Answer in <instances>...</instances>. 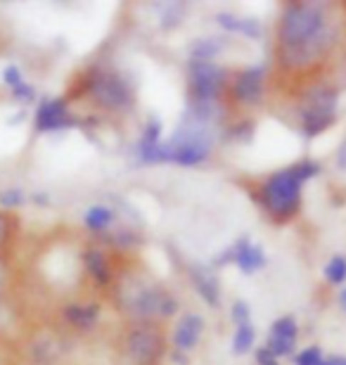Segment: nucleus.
Instances as JSON below:
<instances>
[{
    "mask_svg": "<svg viewBox=\"0 0 346 365\" xmlns=\"http://www.w3.org/2000/svg\"><path fill=\"white\" fill-rule=\"evenodd\" d=\"M335 29L327 24L325 10L315 3H297L285 12L280 24V53L285 64L306 67L332 46Z\"/></svg>",
    "mask_w": 346,
    "mask_h": 365,
    "instance_id": "1",
    "label": "nucleus"
},
{
    "mask_svg": "<svg viewBox=\"0 0 346 365\" xmlns=\"http://www.w3.org/2000/svg\"><path fill=\"white\" fill-rule=\"evenodd\" d=\"M263 200H266V207L273 216L290 218L294 211L299 209L301 182L294 178V173L290 169L280 171L266 182V187H263Z\"/></svg>",
    "mask_w": 346,
    "mask_h": 365,
    "instance_id": "2",
    "label": "nucleus"
},
{
    "mask_svg": "<svg viewBox=\"0 0 346 365\" xmlns=\"http://www.w3.org/2000/svg\"><path fill=\"white\" fill-rule=\"evenodd\" d=\"M225 86V71L216 62H190V88L195 102H216Z\"/></svg>",
    "mask_w": 346,
    "mask_h": 365,
    "instance_id": "3",
    "label": "nucleus"
},
{
    "mask_svg": "<svg viewBox=\"0 0 346 365\" xmlns=\"http://www.w3.org/2000/svg\"><path fill=\"white\" fill-rule=\"evenodd\" d=\"M91 93L102 107L109 109H126L133 105L131 86L119 74H112V71H98L91 81Z\"/></svg>",
    "mask_w": 346,
    "mask_h": 365,
    "instance_id": "4",
    "label": "nucleus"
},
{
    "mask_svg": "<svg viewBox=\"0 0 346 365\" xmlns=\"http://www.w3.org/2000/svg\"><path fill=\"white\" fill-rule=\"evenodd\" d=\"M131 359L140 365H152L157 363L161 354V337L150 327H136L126 339Z\"/></svg>",
    "mask_w": 346,
    "mask_h": 365,
    "instance_id": "5",
    "label": "nucleus"
},
{
    "mask_svg": "<svg viewBox=\"0 0 346 365\" xmlns=\"http://www.w3.org/2000/svg\"><path fill=\"white\" fill-rule=\"evenodd\" d=\"M71 116L67 112V100L46 98L41 102L39 112H36V128L39 130H57V128H67L71 126Z\"/></svg>",
    "mask_w": 346,
    "mask_h": 365,
    "instance_id": "6",
    "label": "nucleus"
},
{
    "mask_svg": "<svg viewBox=\"0 0 346 365\" xmlns=\"http://www.w3.org/2000/svg\"><path fill=\"white\" fill-rule=\"evenodd\" d=\"M263 81H266V69L249 67L235 78V98L245 105H259L263 98Z\"/></svg>",
    "mask_w": 346,
    "mask_h": 365,
    "instance_id": "7",
    "label": "nucleus"
},
{
    "mask_svg": "<svg viewBox=\"0 0 346 365\" xmlns=\"http://www.w3.org/2000/svg\"><path fill=\"white\" fill-rule=\"evenodd\" d=\"M202 332H204L202 316H197V313H188V316H183L180 323L175 325V332H173L175 351H193V349L200 344Z\"/></svg>",
    "mask_w": 346,
    "mask_h": 365,
    "instance_id": "8",
    "label": "nucleus"
},
{
    "mask_svg": "<svg viewBox=\"0 0 346 365\" xmlns=\"http://www.w3.org/2000/svg\"><path fill=\"white\" fill-rule=\"evenodd\" d=\"M235 245H238V259H235V264L240 266V271L245 275H252L266 266V254H263L261 245H254L249 237H240Z\"/></svg>",
    "mask_w": 346,
    "mask_h": 365,
    "instance_id": "9",
    "label": "nucleus"
},
{
    "mask_svg": "<svg viewBox=\"0 0 346 365\" xmlns=\"http://www.w3.org/2000/svg\"><path fill=\"white\" fill-rule=\"evenodd\" d=\"M190 277H193L197 292L200 297L207 302L209 306H218L220 304V284L216 273L211 271L207 266H193L190 268Z\"/></svg>",
    "mask_w": 346,
    "mask_h": 365,
    "instance_id": "10",
    "label": "nucleus"
},
{
    "mask_svg": "<svg viewBox=\"0 0 346 365\" xmlns=\"http://www.w3.org/2000/svg\"><path fill=\"white\" fill-rule=\"evenodd\" d=\"M216 21L233 34L249 36V38H259L261 36V24H259V19H254V17L247 19V17H238V14L220 12V14H216Z\"/></svg>",
    "mask_w": 346,
    "mask_h": 365,
    "instance_id": "11",
    "label": "nucleus"
},
{
    "mask_svg": "<svg viewBox=\"0 0 346 365\" xmlns=\"http://www.w3.org/2000/svg\"><path fill=\"white\" fill-rule=\"evenodd\" d=\"M64 318L69 320L73 327H81V330H91L95 325V320L100 318V309L95 304H69L64 309Z\"/></svg>",
    "mask_w": 346,
    "mask_h": 365,
    "instance_id": "12",
    "label": "nucleus"
},
{
    "mask_svg": "<svg viewBox=\"0 0 346 365\" xmlns=\"http://www.w3.org/2000/svg\"><path fill=\"white\" fill-rule=\"evenodd\" d=\"M86 268L100 284L109 282V277H112V271H109V261L105 257V252H100V250H88L86 252Z\"/></svg>",
    "mask_w": 346,
    "mask_h": 365,
    "instance_id": "13",
    "label": "nucleus"
},
{
    "mask_svg": "<svg viewBox=\"0 0 346 365\" xmlns=\"http://www.w3.org/2000/svg\"><path fill=\"white\" fill-rule=\"evenodd\" d=\"M220 50H223V41L216 38V36H209V38H197L190 46V55H193V60L213 62V57H218Z\"/></svg>",
    "mask_w": 346,
    "mask_h": 365,
    "instance_id": "14",
    "label": "nucleus"
},
{
    "mask_svg": "<svg viewBox=\"0 0 346 365\" xmlns=\"http://www.w3.org/2000/svg\"><path fill=\"white\" fill-rule=\"evenodd\" d=\"M332 123H335V114H322V112H311V109H304V135L306 138L320 135L322 130H327Z\"/></svg>",
    "mask_w": 346,
    "mask_h": 365,
    "instance_id": "15",
    "label": "nucleus"
},
{
    "mask_svg": "<svg viewBox=\"0 0 346 365\" xmlns=\"http://www.w3.org/2000/svg\"><path fill=\"white\" fill-rule=\"evenodd\" d=\"M83 221L86 225L91 228L93 232H102V230H107L109 225H112L114 221V211L109 209V207H91L86 211V216H83Z\"/></svg>",
    "mask_w": 346,
    "mask_h": 365,
    "instance_id": "16",
    "label": "nucleus"
},
{
    "mask_svg": "<svg viewBox=\"0 0 346 365\" xmlns=\"http://www.w3.org/2000/svg\"><path fill=\"white\" fill-rule=\"evenodd\" d=\"M254 339H256V327L252 323L238 325V330H235V337H233V351L238 354V356L249 354V349L254 346Z\"/></svg>",
    "mask_w": 346,
    "mask_h": 365,
    "instance_id": "17",
    "label": "nucleus"
},
{
    "mask_svg": "<svg viewBox=\"0 0 346 365\" xmlns=\"http://www.w3.org/2000/svg\"><path fill=\"white\" fill-rule=\"evenodd\" d=\"M159 138H161V121L157 116H152V119L145 123V130L138 140V148H157Z\"/></svg>",
    "mask_w": 346,
    "mask_h": 365,
    "instance_id": "18",
    "label": "nucleus"
},
{
    "mask_svg": "<svg viewBox=\"0 0 346 365\" xmlns=\"http://www.w3.org/2000/svg\"><path fill=\"white\" fill-rule=\"evenodd\" d=\"M297 320L292 316H283L278 318L273 325H270V334H275V337H285V339H297Z\"/></svg>",
    "mask_w": 346,
    "mask_h": 365,
    "instance_id": "19",
    "label": "nucleus"
},
{
    "mask_svg": "<svg viewBox=\"0 0 346 365\" xmlns=\"http://www.w3.org/2000/svg\"><path fill=\"white\" fill-rule=\"evenodd\" d=\"M325 277L332 284H344L346 280V257H332L325 266Z\"/></svg>",
    "mask_w": 346,
    "mask_h": 365,
    "instance_id": "20",
    "label": "nucleus"
},
{
    "mask_svg": "<svg viewBox=\"0 0 346 365\" xmlns=\"http://www.w3.org/2000/svg\"><path fill=\"white\" fill-rule=\"evenodd\" d=\"M294 344H297V339H285V337H275V334H268L266 349L278 359V356H290L294 351Z\"/></svg>",
    "mask_w": 346,
    "mask_h": 365,
    "instance_id": "21",
    "label": "nucleus"
},
{
    "mask_svg": "<svg viewBox=\"0 0 346 365\" xmlns=\"http://www.w3.org/2000/svg\"><path fill=\"white\" fill-rule=\"evenodd\" d=\"M290 171L294 173V178H297L299 182H304V180H311L313 176H318V173H320V164L311 162V159H304V162L294 164Z\"/></svg>",
    "mask_w": 346,
    "mask_h": 365,
    "instance_id": "22",
    "label": "nucleus"
},
{
    "mask_svg": "<svg viewBox=\"0 0 346 365\" xmlns=\"http://www.w3.org/2000/svg\"><path fill=\"white\" fill-rule=\"evenodd\" d=\"M24 202H26V195H24V190H19V187H10V190H3V192H0V204L7 209L21 207Z\"/></svg>",
    "mask_w": 346,
    "mask_h": 365,
    "instance_id": "23",
    "label": "nucleus"
},
{
    "mask_svg": "<svg viewBox=\"0 0 346 365\" xmlns=\"http://www.w3.org/2000/svg\"><path fill=\"white\" fill-rule=\"evenodd\" d=\"M322 351L318 346H308V349H304V351H301L299 356H297V365H322Z\"/></svg>",
    "mask_w": 346,
    "mask_h": 365,
    "instance_id": "24",
    "label": "nucleus"
},
{
    "mask_svg": "<svg viewBox=\"0 0 346 365\" xmlns=\"http://www.w3.org/2000/svg\"><path fill=\"white\" fill-rule=\"evenodd\" d=\"M230 316L238 325H245V323H252L249 316H252V309H249L247 302H235L233 309H230Z\"/></svg>",
    "mask_w": 346,
    "mask_h": 365,
    "instance_id": "25",
    "label": "nucleus"
},
{
    "mask_svg": "<svg viewBox=\"0 0 346 365\" xmlns=\"http://www.w3.org/2000/svg\"><path fill=\"white\" fill-rule=\"evenodd\" d=\"M3 81H5L7 86H10L12 91H14V88H17V86L24 83V78H21V71H19L17 67H12V64H10V67H5V71H3Z\"/></svg>",
    "mask_w": 346,
    "mask_h": 365,
    "instance_id": "26",
    "label": "nucleus"
},
{
    "mask_svg": "<svg viewBox=\"0 0 346 365\" xmlns=\"http://www.w3.org/2000/svg\"><path fill=\"white\" fill-rule=\"evenodd\" d=\"M12 95H14V98H17L19 102H34V98H36V91H34L31 86H29V83L24 81V83L17 86V88L12 91Z\"/></svg>",
    "mask_w": 346,
    "mask_h": 365,
    "instance_id": "27",
    "label": "nucleus"
},
{
    "mask_svg": "<svg viewBox=\"0 0 346 365\" xmlns=\"http://www.w3.org/2000/svg\"><path fill=\"white\" fill-rule=\"evenodd\" d=\"M256 363H259V365H280L278 359L268 351L266 346H261L259 351H256Z\"/></svg>",
    "mask_w": 346,
    "mask_h": 365,
    "instance_id": "28",
    "label": "nucleus"
},
{
    "mask_svg": "<svg viewBox=\"0 0 346 365\" xmlns=\"http://www.w3.org/2000/svg\"><path fill=\"white\" fill-rule=\"evenodd\" d=\"M322 365H346V359L344 356H330V359L322 361Z\"/></svg>",
    "mask_w": 346,
    "mask_h": 365,
    "instance_id": "29",
    "label": "nucleus"
},
{
    "mask_svg": "<svg viewBox=\"0 0 346 365\" xmlns=\"http://www.w3.org/2000/svg\"><path fill=\"white\" fill-rule=\"evenodd\" d=\"M337 164H340L342 169H346V140L342 143V148H340V155H337Z\"/></svg>",
    "mask_w": 346,
    "mask_h": 365,
    "instance_id": "30",
    "label": "nucleus"
},
{
    "mask_svg": "<svg viewBox=\"0 0 346 365\" xmlns=\"http://www.w3.org/2000/svg\"><path fill=\"white\" fill-rule=\"evenodd\" d=\"M31 200L36 202V204H48V195L46 192H36Z\"/></svg>",
    "mask_w": 346,
    "mask_h": 365,
    "instance_id": "31",
    "label": "nucleus"
},
{
    "mask_svg": "<svg viewBox=\"0 0 346 365\" xmlns=\"http://www.w3.org/2000/svg\"><path fill=\"white\" fill-rule=\"evenodd\" d=\"M340 304H342V309H344V313H346V287L340 292Z\"/></svg>",
    "mask_w": 346,
    "mask_h": 365,
    "instance_id": "32",
    "label": "nucleus"
}]
</instances>
